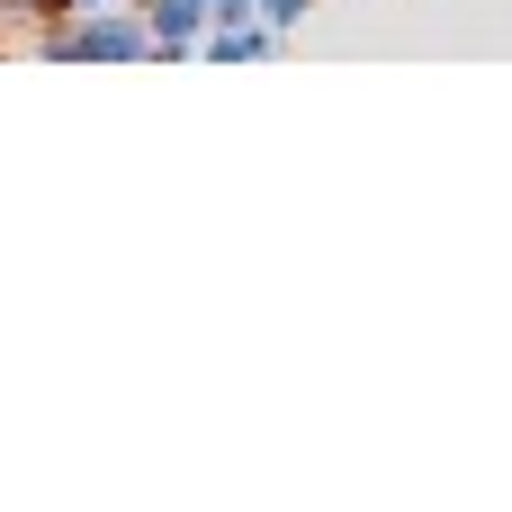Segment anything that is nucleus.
I'll use <instances>...</instances> for the list:
<instances>
[{"instance_id": "obj_1", "label": "nucleus", "mask_w": 512, "mask_h": 512, "mask_svg": "<svg viewBox=\"0 0 512 512\" xmlns=\"http://www.w3.org/2000/svg\"><path fill=\"white\" fill-rule=\"evenodd\" d=\"M36 54L45 63H153V27H144V9H81V18H63V27H36Z\"/></svg>"}, {"instance_id": "obj_2", "label": "nucleus", "mask_w": 512, "mask_h": 512, "mask_svg": "<svg viewBox=\"0 0 512 512\" xmlns=\"http://www.w3.org/2000/svg\"><path fill=\"white\" fill-rule=\"evenodd\" d=\"M144 27H153V63H180V54L207 36V0H153Z\"/></svg>"}, {"instance_id": "obj_3", "label": "nucleus", "mask_w": 512, "mask_h": 512, "mask_svg": "<svg viewBox=\"0 0 512 512\" xmlns=\"http://www.w3.org/2000/svg\"><path fill=\"white\" fill-rule=\"evenodd\" d=\"M189 54H207V63H261V54H279V36L261 18H243V27H207Z\"/></svg>"}, {"instance_id": "obj_4", "label": "nucleus", "mask_w": 512, "mask_h": 512, "mask_svg": "<svg viewBox=\"0 0 512 512\" xmlns=\"http://www.w3.org/2000/svg\"><path fill=\"white\" fill-rule=\"evenodd\" d=\"M306 9H315V0H252V18H261V27L279 36V45H288V36L306 27Z\"/></svg>"}, {"instance_id": "obj_5", "label": "nucleus", "mask_w": 512, "mask_h": 512, "mask_svg": "<svg viewBox=\"0 0 512 512\" xmlns=\"http://www.w3.org/2000/svg\"><path fill=\"white\" fill-rule=\"evenodd\" d=\"M252 18V0H207V27H243Z\"/></svg>"}, {"instance_id": "obj_6", "label": "nucleus", "mask_w": 512, "mask_h": 512, "mask_svg": "<svg viewBox=\"0 0 512 512\" xmlns=\"http://www.w3.org/2000/svg\"><path fill=\"white\" fill-rule=\"evenodd\" d=\"M63 9H72V18H81V9H108V0H63Z\"/></svg>"}]
</instances>
